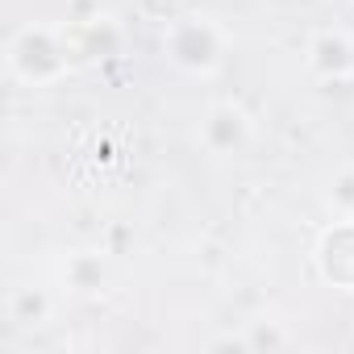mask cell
Instances as JSON below:
<instances>
[{"mask_svg":"<svg viewBox=\"0 0 354 354\" xmlns=\"http://www.w3.org/2000/svg\"><path fill=\"white\" fill-rule=\"evenodd\" d=\"M71 67V46H67V30H46V26H26L13 34L9 42V71L21 84H55L59 75H67Z\"/></svg>","mask_w":354,"mask_h":354,"instance_id":"6da1fadb","label":"cell"},{"mask_svg":"<svg viewBox=\"0 0 354 354\" xmlns=\"http://www.w3.org/2000/svg\"><path fill=\"white\" fill-rule=\"evenodd\" d=\"M162 46H167L171 63H180L184 71H213L221 63V34H217V26L201 21V17L171 21V30L162 34Z\"/></svg>","mask_w":354,"mask_h":354,"instance_id":"7a4b0ae2","label":"cell"},{"mask_svg":"<svg viewBox=\"0 0 354 354\" xmlns=\"http://www.w3.org/2000/svg\"><path fill=\"white\" fill-rule=\"evenodd\" d=\"M250 138H254V125L238 104H213L201 121V142L213 154H238L250 146Z\"/></svg>","mask_w":354,"mask_h":354,"instance_id":"3957f363","label":"cell"},{"mask_svg":"<svg viewBox=\"0 0 354 354\" xmlns=\"http://www.w3.org/2000/svg\"><path fill=\"white\" fill-rule=\"evenodd\" d=\"M308 67L325 80H346L354 71V42L346 34H321L308 46Z\"/></svg>","mask_w":354,"mask_h":354,"instance_id":"277c9868","label":"cell"},{"mask_svg":"<svg viewBox=\"0 0 354 354\" xmlns=\"http://www.w3.org/2000/svg\"><path fill=\"white\" fill-rule=\"evenodd\" d=\"M42 313H46V300L34 296V292H21V296L13 300V317H17V321H34V317H42Z\"/></svg>","mask_w":354,"mask_h":354,"instance_id":"5b68a950","label":"cell"}]
</instances>
